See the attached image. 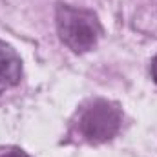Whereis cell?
Instances as JSON below:
<instances>
[{
	"label": "cell",
	"mask_w": 157,
	"mask_h": 157,
	"mask_svg": "<svg viewBox=\"0 0 157 157\" xmlns=\"http://www.w3.org/2000/svg\"><path fill=\"white\" fill-rule=\"evenodd\" d=\"M55 24L60 40L75 53L90 51L102 33L101 22L93 11L68 4L57 6Z\"/></svg>",
	"instance_id": "obj_1"
},
{
	"label": "cell",
	"mask_w": 157,
	"mask_h": 157,
	"mask_svg": "<svg viewBox=\"0 0 157 157\" xmlns=\"http://www.w3.org/2000/svg\"><path fill=\"white\" fill-rule=\"evenodd\" d=\"M121 124L122 112L117 104L106 99H95L78 108L73 128L80 141L101 144L115 137V133L121 130Z\"/></svg>",
	"instance_id": "obj_2"
},
{
	"label": "cell",
	"mask_w": 157,
	"mask_h": 157,
	"mask_svg": "<svg viewBox=\"0 0 157 157\" xmlns=\"http://www.w3.org/2000/svg\"><path fill=\"white\" fill-rule=\"evenodd\" d=\"M22 77V60L18 53L0 40V95L17 86Z\"/></svg>",
	"instance_id": "obj_3"
},
{
	"label": "cell",
	"mask_w": 157,
	"mask_h": 157,
	"mask_svg": "<svg viewBox=\"0 0 157 157\" xmlns=\"http://www.w3.org/2000/svg\"><path fill=\"white\" fill-rule=\"evenodd\" d=\"M0 157H29L22 148H17V146H6V148H0Z\"/></svg>",
	"instance_id": "obj_4"
},
{
	"label": "cell",
	"mask_w": 157,
	"mask_h": 157,
	"mask_svg": "<svg viewBox=\"0 0 157 157\" xmlns=\"http://www.w3.org/2000/svg\"><path fill=\"white\" fill-rule=\"evenodd\" d=\"M152 78L155 80V84H157V55L154 57V60H152Z\"/></svg>",
	"instance_id": "obj_5"
}]
</instances>
